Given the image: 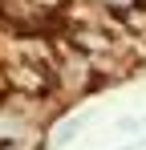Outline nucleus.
Segmentation results:
<instances>
[{
	"label": "nucleus",
	"mask_w": 146,
	"mask_h": 150,
	"mask_svg": "<svg viewBox=\"0 0 146 150\" xmlns=\"http://www.w3.org/2000/svg\"><path fill=\"white\" fill-rule=\"evenodd\" d=\"M4 89H16V93H37V98H53V89H57V81H53V69L45 65H33V61H24L16 57L12 65H4Z\"/></svg>",
	"instance_id": "obj_1"
},
{
	"label": "nucleus",
	"mask_w": 146,
	"mask_h": 150,
	"mask_svg": "<svg viewBox=\"0 0 146 150\" xmlns=\"http://www.w3.org/2000/svg\"><path fill=\"white\" fill-rule=\"evenodd\" d=\"M122 16V25H126V33L130 37H142L146 41V0H138V4H130L126 12H118Z\"/></svg>",
	"instance_id": "obj_2"
},
{
	"label": "nucleus",
	"mask_w": 146,
	"mask_h": 150,
	"mask_svg": "<svg viewBox=\"0 0 146 150\" xmlns=\"http://www.w3.org/2000/svg\"><path fill=\"white\" fill-rule=\"evenodd\" d=\"M81 130H85V118H65V122L53 130V146H65V142H73Z\"/></svg>",
	"instance_id": "obj_3"
},
{
	"label": "nucleus",
	"mask_w": 146,
	"mask_h": 150,
	"mask_svg": "<svg viewBox=\"0 0 146 150\" xmlns=\"http://www.w3.org/2000/svg\"><path fill=\"white\" fill-rule=\"evenodd\" d=\"M101 8H110V12H126L130 4H138V0H97Z\"/></svg>",
	"instance_id": "obj_4"
},
{
	"label": "nucleus",
	"mask_w": 146,
	"mask_h": 150,
	"mask_svg": "<svg viewBox=\"0 0 146 150\" xmlns=\"http://www.w3.org/2000/svg\"><path fill=\"white\" fill-rule=\"evenodd\" d=\"M138 126H142V122H138V118H118V130H126V134H134Z\"/></svg>",
	"instance_id": "obj_5"
}]
</instances>
